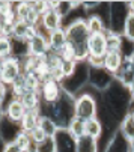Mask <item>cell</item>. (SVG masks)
Instances as JSON below:
<instances>
[{
	"label": "cell",
	"mask_w": 134,
	"mask_h": 152,
	"mask_svg": "<svg viewBox=\"0 0 134 152\" xmlns=\"http://www.w3.org/2000/svg\"><path fill=\"white\" fill-rule=\"evenodd\" d=\"M98 101L107 108L108 113L121 124L122 119L128 115L131 96H130L128 88H125L124 84H121L119 81L115 80L111 83L110 88L100 95Z\"/></svg>",
	"instance_id": "obj_1"
},
{
	"label": "cell",
	"mask_w": 134,
	"mask_h": 152,
	"mask_svg": "<svg viewBox=\"0 0 134 152\" xmlns=\"http://www.w3.org/2000/svg\"><path fill=\"white\" fill-rule=\"evenodd\" d=\"M41 115L50 118L57 128H68L70 122L74 119V96L63 92L56 102H42Z\"/></svg>",
	"instance_id": "obj_2"
},
{
	"label": "cell",
	"mask_w": 134,
	"mask_h": 152,
	"mask_svg": "<svg viewBox=\"0 0 134 152\" xmlns=\"http://www.w3.org/2000/svg\"><path fill=\"white\" fill-rule=\"evenodd\" d=\"M63 27L66 32V38H68V44H71L72 48L75 50L77 62H86L89 57L87 42L91 38V32H89L86 24V18L72 20L70 23H66Z\"/></svg>",
	"instance_id": "obj_3"
},
{
	"label": "cell",
	"mask_w": 134,
	"mask_h": 152,
	"mask_svg": "<svg viewBox=\"0 0 134 152\" xmlns=\"http://www.w3.org/2000/svg\"><path fill=\"white\" fill-rule=\"evenodd\" d=\"M101 94L94 95L92 92L86 91V88L74 96V118L81 121H91L98 116V99Z\"/></svg>",
	"instance_id": "obj_4"
},
{
	"label": "cell",
	"mask_w": 134,
	"mask_h": 152,
	"mask_svg": "<svg viewBox=\"0 0 134 152\" xmlns=\"http://www.w3.org/2000/svg\"><path fill=\"white\" fill-rule=\"evenodd\" d=\"M89 69H91V66H89L87 62H78L74 74L62 81L63 92H66L71 96L78 95L89 84Z\"/></svg>",
	"instance_id": "obj_5"
},
{
	"label": "cell",
	"mask_w": 134,
	"mask_h": 152,
	"mask_svg": "<svg viewBox=\"0 0 134 152\" xmlns=\"http://www.w3.org/2000/svg\"><path fill=\"white\" fill-rule=\"evenodd\" d=\"M128 15H130L128 2H110L108 30H111L113 33H118V35H122Z\"/></svg>",
	"instance_id": "obj_6"
},
{
	"label": "cell",
	"mask_w": 134,
	"mask_h": 152,
	"mask_svg": "<svg viewBox=\"0 0 134 152\" xmlns=\"http://www.w3.org/2000/svg\"><path fill=\"white\" fill-rule=\"evenodd\" d=\"M113 81L115 75L108 72L104 66H91L89 69V86L100 94L107 91Z\"/></svg>",
	"instance_id": "obj_7"
},
{
	"label": "cell",
	"mask_w": 134,
	"mask_h": 152,
	"mask_svg": "<svg viewBox=\"0 0 134 152\" xmlns=\"http://www.w3.org/2000/svg\"><path fill=\"white\" fill-rule=\"evenodd\" d=\"M21 74H23V66H21V60L11 56L3 59L2 68H0V80L6 86H11Z\"/></svg>",
	"instance_id": "obj_8"
},
{
	"label": "cell",
	"mask_w": 134,
	"mask_h": 152,
	"mask_svg": "<svg viewBox=\"0 0 134 152\" xmlns=\"http://www.w3.org/2000/svg\"><path fill=\"white\" fill-rule=\"evenodd\" d=\"M27 48H29L30 57H45L50 53L48 33L39 29V33L27 41Z\"/></svg>",
	"instance_id": "obj_9"
},
{
	"label": "cell",
	"mask_w": 134,
	"mask_h": 152,
	"mask_svg": "<svg viewBox=\"0 0 134 152\" xmlns=\"http://www.w3.org/2000/svg\"><path fill=\"white\" fill-rule=\"evenodd\" d=\"M63 94V89H62V84L54 81V80H45L42 81V86L39 89V95H41V99L42 102H56Z\"/></svg>",
	"instance_id": "obj_10"
},
{
	"label": "cell",
	"mask_w": 134,
	"mask_h": 152,
	"mask_svg": "<svg viewBox=\"0 0 134 152\" xmlns=\"http://www.w3.org/2000/svg\"><path fill=\"white\" fill-rule=\"evenodd\" d=\"M53 139L56 143V152H77L75 139L66 128H59Z\"/></svg>",
	"instance_id": "obj_11"
},
{
	"label": "cell",
	"mask_w": 134,
	"mask_h": 152,
	"mask_svg": "<svg viewBox=\"0 0 134 152\" xmlns=\"http://www.w3.org/2000/svg\"><path fill=\"white\" fill-rule=\"evenodd\" d=\"M87 53L92 59H104L107 54V44H105V35H91L87 42Z\"/></svg>",
	"instance_id": "obj_12"
},
{
	"label": "cell",
	"mask_w": 134,
	"mask_h": 152,
	"mask_svg": "<svg viewBox=\"0 0 134 152\" xmlns=\"http://www.w3.org/2000/svg\"><path fill=\"white\" fill-rule=\"evenodd\" d=\"M60 27H63V17L56 9H48L41 17L39 29H42L44 32L51 33V32H54V30H57Z\"/></svg>",
	"instance_id": "obj_13"
},
{
	"label": "cell",
	"mask_w": 134,
	"mask_h": 152,
	"mask_svg": "<svg viewBox=\"0 0 134 152\" xmlns=\"http://www.w3.org/2000/svg\"><path fill=\"white\" fill-rule=\"evenodd\" d=\"M20 133H21V125L20 124L11 121L6 116H3L0 119V137L3 139L5 143L15 142V139Z\"/></svg>",
	"instance_id": "obj_14"
},
{
	"label": "cell",
	"mask_w": 134,
	"mask_h": 152,
	"mask_svg": "<svg viewBox=\"0 0 134 152\" xmlns=\"http://www.w3.org/2000/svg\"><path fill=\"white\" fill-rule=\"evenodd\" d=\"M103 152H131V145L118 129V131L107 140Z\"/></svg>",
	"instance_id": "obj_15"
},
{
	"label": "cell",
	"mask_w": 134,
	"mask_h": 152,
	"mask_svg": "<svg viewBox=\"0 0 134 152\" xmlns=\"http://www.w3.org/2000/svg\"><path fill=\"white\" fill-rule=\"evenodd\" d=\"M115 80L119 81L121 84H124L125 88H130L134 83V63L131 59H124L122 66L115 74Z\"/></svg>",
	"instance_id": "obj_16"
},
{
	"label": "cell",
	"mask_w": 134,
	"mask_h": 152,
	"mask_svg": "<svg viewBox=\"0 0 134 152\" xmlns=\"http://www.w3.org/2000/svg\"><path fill=\"white\" fill-rule=\"evenodd\" d=\"M48 44H50V51L57 53V54L65 48V45L68 44V38H66L65 27H60V29L48 33Z\"/></svg>",
	"instance_id": "obj_17"
},
{
	"label": "cell",
	"mask_w": 134,
	"mask_h": 152,
	"mask_svg": "<svg viewBox=\"0 0 134 152\" xmlns=\"http://www.w3.org/2000/svg\"><path fill=\"white\" fill-rule=\"evenodd\" d=\"M26 107L23 105V102H21L20 99H12L8 107L5 108V116L9 118L11 121L17 122V124H21V121H23L24 115H26Z\"/></svg>",
	"instance_id": "obj_18"
},
{
	"label": "cell",
	"mask_w": 134,
	"mask_h": 152,
	"mask_svg": "<svg viewBox=\"0 0 134 152\" xmlns=\"http://www.w3.org/2000/svg\"><path fill=\"white\" fill-rule=\"evenodd\" d=\"M124 56L121 51H107L105 57H104V68L111 72V74H116L118 69L122 66V63H124Z\"/></svg>",
	"instance_id": "obj_19"
},
{
	"label": "cell",
	"mask_w": 134,
	"mask_h": 152,
	"mask_svg": "<svg viewBox=\"0 0 134 152\" xmlns=\"http://www.w3.org/2000/svg\"><path fill=\"white\" fill-rule=\"evenodd\" d=\"M41 108L39 110H27L23 121H21V129L26 133H30L36 126H39V121H41Z\"/></svg>",
	"instance_id": "obj_20"
},
{
	"label": "cell",
	"mask_w": 134,
	"mask_h": 152,
	"mask_svg": "<svg viewBox=\"0 0 134 152\" xmlns=\"http://www.w3.org/2000/svg\"><path fill=\"white\" fill-rule=\"evenodd\" d=\"M75 145L77 152H100V140L86 134L75 139Z\"/></svg>",
	"instance_id": "obj_21"
},
{
	"label": "cell",
	"mask_w": 134,
	"mask_h": 152,
	"mask_svg": "<svg viewBox=\"0 0 134 152\" xmlns=\"http://www.w3.org/2000/svg\"><path fill=\"white\" fill-rule=\"evenodd\" d=\"M86 24H87V29L91 32V35H98V33H104L105 30H108L104 20L95 14H89L86 17Z\"/></svg>",
	"instance_id": "obj_22"
},
{
	"label": "cell",
	"mask_w": 134,
	"mask_h": 152,
	"mask_svg": "<svg viewBox=\"0 0 134 152\" xmlns=\"http://www.w3.org/2000/svg\"><path fill=\"white\" fill-rule=\"evenodd\" d=\"M119 131L128 142H134V113H128L122 119L119 124Z\"/></svg>",
	"instance_id": "obj_23"
},
{
	"label": "cell",
	"mask_w": 134,
	"mask_h": 152,
	"mask_svg": "<svg viewBox=\"0 0 134 152\" xmlns=\"http://www.w3.org/2000/svg\"><path fill=\"white\" fill-rule=\"evenodd\" d=\"M20 101L23 102V105L26 107V110H39L42 99L39 92H26L23 96L20 98Z\"/></svg>",
	"instance_id": "obj_24"
},
{
	"label": "cell",
	"mask_w": 134,
	"mask_h": 152,
	"mask_svg": "<svg viewBox=\"0 0 134 152\" xmlns=\"http://www.w3.org/2000/svg\"><path fill=\"white\" fill-rule=\"evenodd\" d=\"M105 44H107V51H121L122 48V42H124V36L113 33L111 30H105Z\"/></svg>",
	"instance_id": "obj_25"
},
{
	"label": "cell",
	"mask_w": 134,
	"mask_h": 152,
	"mask_svg": "<svg viewBox=\"0 0 134 152\" xmlns=\"http://www.w3.org/2000/svg\"><path fill=\"white\" fill-rule=\"evenodd\" d=\"M104 134V128L103 124L98 118L91 119V121H86V136H91L97 140H100Z\"/></svg>",
	"instance_id": "obj_26"
},
{
	"label": "cell",
	"mask_w": 134,
	"mask_h": 152,
	"mask_svg": "<svg viewBox=\"0 0 134 152\" xmlns=\"http://www.w3.org/2000/svg\"><path fill=\"white\" fill-rule=\"evenodd\" d=\"M12 56L23 60L29 56V48H27V41L24 39H15L12 38Z\"/></svg>",
	"instance_id": "obj_27"
},
{
	"label": "cell",
	"mask_w": 134,
	"mask_h": 152,
	"mask_svg": "<svg viewBox=\"0 0 134 152\" xmlns=\"http://www.w3.org/2000/svg\"><path fill=\"white\" fill-rule=\"evenodd\" d=\"M66 129H68L70 134L74 139H78V137H81V136L86 134V122L81 121V119H78V118H74L70 122V125H68V128H66Z\"/></svg>",
	"instance_id": "obj_28"
},
{
	"label": "cell",
	"mask_w": 134,
	"mask_h": 152,
	"mask_svg": "<svg viewBox=\"0 0 134 152\" xmlns=\"http://www.w3.org/2000/svg\"><path fill=\"white\" fill-rule=\"evenodd\" d=\"M30 30V26L26 23V21H15L12 26V38L15 39H24L27 41V33Z\"/></svg>",
	"instance_id": "obj_29"
},
{
	"label": "cell",
	"mask_w": 134,
	"mask_h": 152,
	"mask_svg": "<svg viewBox=\"0 0 134 152\" xmlns=\"http://www.w3.org/2000/svg\"><path fill=\"white\" fill-rule=\"evenodd\" d=\"M39 128L42 129L44 133L47 134V137H54V134L57 133V125L47 116H41V121H39Z\"/></svg>",
	"instance_id": "obj_30"
},
{
	"label": "cell",
	"mask_w": 134,
	"mask_h": 152,
	"mask_svg": "<svg viewBox=\"0 0 134 152\" xmlns=\"http://www.w3.org/2000/svg\"><path fill=\"white\" fill-rule=\"evenodd\" d=\"M30 2H14V12L18 21H26V17L30 11Z\"/></svg>",
	"instance_id": "obj_31"
},
{
	"label": "cell",
	"mask_w": 134,
	"mask_h": 152,
	"mask_svg": "<svg viewBox=\"0 0 134 152\" xmlns=\"http://www.w3.org/2000/svg\"><path fill=\"white\" fill-rule=\"evenodd\" d=\"M12 56V38L0 36V59Z\"/></svg>",
	"instance_id": "obj_32"
},
{
	"label": "cell",
	"mask_w": 134,
	"mask_h": 152,
	"mask_svg": "<svg viewBox=\"0 0 134 152\" xmlns=\"http://www.w3.org/2000/svg\"><path fill=\"white\" fill-rule=\"evenodd\" d=\"M122 36H124L125 39L134 42V14H131V12H130V15H128V18H127V23H125Z\"/></svg>",
	"instance_id": "obj_33"
},
{
	"label": "cell",
	"mask_w": 134,
	"mask_h": 152,
	"mask_svg": "<svg viewBox=\"0 0 134 152\" xmlns=\"http://www.w3.org/2000/svg\"><path fill=\"white\" fill-rule=\"evenodd\" d=\"M77 65H78V62H77V60H63V62H62V65H60V69H62L63 77H65V78L71 77V75L74 74L75 68H77Z\"/></svg>",
	"instance_id": "obj_34"
},
{
	"label": "cell",
	"mask_w": 134,
	"mask_h": 152,
	"mask_svg": "<svg viewBox=\"0 0 134 152\" xmlns=\"http://www.w3.org/2000/svg\"><path fill=\"white\" fill-rule=\"evenodd\" d=\"M36 152H56V143L53 137H48L36 145Z\"/></svg>",
	"instance_id": "obj_35"
},
{
	"label": "cell",
	"mask_w": 134,
	"mask_h": 152,
	"mask_svg": "<svg viewBox=\"0 0 134 152\" xmlns=\"http://www.w3.org/2000/svg\"><path fill=\"white\" fill-rule=\"evenodd\" d=\"M29 134H30V139H32V142H33L35 145H38V143L44 142L45 139H48V137H47V134L44 133L39 126H36V128L33 129V131H30Z\"/></svg>",
	"instance_id": "obj_36"
},
{
	"label": "cell",
	"mask_w": 134,
	"mask_h": 152,
	"mask_svg": "<svg viewBox=\"0 0 134 152\" xmlns=\"http://www.w3.org/2000/svg\"><path fill=\"white\" fill-rule=\"evenodd\" d=\"M59 54H60V57H62L63 60H77V59H75V50L72 48L71 44H66L65 48H63Z\"/></svg>",
	"instance_id": "obj_37"
},
{
	"label": "cell",
	"mask_w": 134,
	"mask_h": 152,
	"mask_svg": "<svg viewBox=\"0 0 134 152\" xmlns=\"http://www.w3.org/2000/svg\"><path fill=\"white\" fill-rule=\"evenodd\" d=\"M30 5H32V8L42 17L44 14H45L48 9H50V6H48V2H30Z\"/></svg>",
	"instance_id": "obj_38"
},
{
	"label": "cell",
	"mask_w": 134,
	"mask_h": 152,
	"mask_svg": "<svg viewBox=\"0 0 134 152\" xmlns=\"http://www.w3.org/2000/svg\"><path fill=\"white\" fill-rule=\"evenodd\" d=\"M3 152H23V151H21V149L15 145V142H11V143H6Z\"/></svg>",
	"instance_id": "obj_39"
},
{
	"label": "cell",
	"mask_w": 134,
	"mask_h": 152,
	"mask_svg": "<svg viewBox=\"0 0 134 152\" xmlns=\"http://www.w3.org/2000/svg\"><path fill=\"white\" fill-rule=\"evenodd\" d=\"M128 91H130V96H131V99L134 101V83L130 86V88H128Z\"/></svg>",
	"instance_id": "obj_40"
},
{
	"label": "cell",
	"mask_w": 134,
	"mask_h": 152,
	"mask_svg": "<svg viewBox=\"0 0 134 152\" xmlns=\"http://www.w3.org/2000/svg\"><path fill=\"white\" fill-rule=\"evenodd\" d=\"M5 146H6V143L3 142L2 137H0V152H3V151H5Z\"/></svg>",
	"instance_id": "obj_41"
},
{
	"label": "cell",
	"mask_w": 134,
	"mask_h": 152,
	"mask_svg": "<svg viewBox=\"0 0 134 152\" xmlns=\"http://www.w3.org/2000/svg\"><path fill=\"white\" fill-rule=\"evenodd\" d=\"M128 9L131 14H134V2H128Z\"/></svg>",
	"instance_id": "obj_42"
},
{
	"label": "cell",
	"mask_w": 134,
	"mask_h": 152,
	"mask_svg": "<svg viewBox=\"0 0 134 152\" xmlns=\"http://www.w3.org/2000/svg\"><path fill=\"white\" fill-rule=\"evenodd\" d=\"M5 116V112H3V108H2V105H0V119H2Z\"/></svg>",
	"instance_id": "obj_43"
},
{
	"label": "cell",
	"mask_w": 134,
	"mask_h": 152,
	"mask_svg": "<svg viewBox=\"0 0 134 152\" xmlns=\"http://www.w3.org/2000/svg\"><path fill=\"white\" fill-rule=\"evenodd\" d=\"M130 145H131V152H134V142H130Z\"/></svg>",
	"instance_id": "obj_44"
},
{
	"label": "cell",
	"mask_w": 134,
	"mask_h": 152,
	"mask_svg": "<svg viewBox=\"0 0 134 152\" xmlns=\"http://www.w3.org/2000/svg\"><path fill=\"white\" fill-rule=\"evenodd\" d=\"M130 59H131V60H133V63H134V54H133V56H131Z\"/></svg>",
	"instance_id": "obj_45"
}]
</instances>
